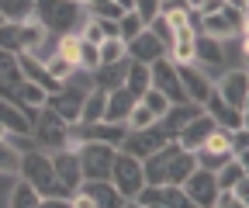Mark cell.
Listing matches in <instances>:
<instances>
[{"label":"cell","instance_id":"cell-30","mask_svg":"<svg viewBox=\"0 0 249 208\" xmlns=\"http://www.w3.org/2000/svg\"><path fill=\"white\" fill-rule=\"evenodd\" d=\"M97 52H101V63H114V59H124V56H128V45H124L121 35H107V38L97 45Z\"/></svg>","mask_w":249,"mask_h":208},{"label":"cell","instance_id":"cell-14","mask_svg":"<svg viewBox=\"0 0 249 208\" xmlns=\"http://www.w3.org/2000/svg\"><path fill=\"white\" fill-rule=\"evenodd\" d=\"M211 129H214V118H211V114H208V111L201 108V111H197V114L191 118V122H187V125H183V129L177 132V139H173V142H180L183 150H191V153H194L197 146H201V142H204V139L211 135Z\"/></svg>","mask_w":249,"mask_h":208},{"label":"cell","instance_id":"cell-45","mask_svg":"<svg viewBox=\"0 0 249 208\" xmlns=\"http://www.w3.org/2000/svg\"><path fill=\"white\" fill-rule=\"evenodd\" d=\"M0 139H4V129H0Z\"/></svg>","mask_w":249,"mask_h":208},{"label":"cell","instance_id":"cell-44","mask_svg":"<svg viewBox=\"0 0 249 208\" xmlns=\"http://www.w3.org/2000/svg\"><path fill=\"white\" fill-rule=\"evenodd\" d=\"M191 4H194V7H197V4H201V0H191Z\"/></svg>","mask_w":249,"mask_h":208},{"label":"cell","instance_id":"cell-18","mask_svg":"<svg viewBox=\"0 0 249 208\" xmlns=\"http://www.w3.org/2000/svg\"><path fill=\"white\" fill-rule=\"evenodd\" d=\"M124 73H128V56H124V59H114V63H97V66L90 70L93 87H97V91H114V87H124Z\"/></svg>","mask_w":249,"mask_h":208},{"label":"cell","instance_id":"cell-4","mask_svg":"<svg viewBox=\"0 0 249 208\" xmlns=\"http://www.w3.org/2000/svg\"><path fill=\"white\" fill-rule=\"evenodd\" d=\"M31 139H35L38 150L55 153L62 146H70V122H62L52 108L42 104L35 114H31Z\"/></svg>","mask_w":249,"mask_h":208},{"label":"cell","instance_id":"cell-19","mask_svg":"<svg viewBox=\"0 0 249 208\" xmlns=\"http://www.w3.org/2000/svg\"><path fill=\"white\" fill-rule=\"evenodd\" d=\"M31 114L35 111H28L7 97H0V129L4 132H21V135H31Z\"/></svg>","mask_w":249,"mask_h":208},{"label":"cell","instance_id":"cell-3","mask_svg":"<svg viewBox=\"0 0 249 208\" xmlns=\"http://www.w3.org/2000/svg\"><path fill=\"white\" fill-rule=\"evenodd\" d=\"M42 42H45V28L28 18V21H0V52H11V56H21V52H42Z\"/></svg>","mask_w":249,"mask_h":208},{"label":"cell","instance_id":"cell-16","mask_svg":"<svg viewBox=\"0 0 249 208\" xmlns=\"http://www.w3.org/2000/svg\"><path fill=\"white\" fill-rule=\"evenodd\" d=\"M52 156V167H55V177L62 184H66L70 191H76L80 188V181H83V173H80V160H76V150L73 146H62V150H55V153H49Z\"/></svg>","mask_w":249,"mask_h":208},{"label":"cell","instance_id":"cell-13","mask_svg":"<svg viewBox=\"0 0 249 208\" xmlns=\"http://www.w3.org/2000/svg\"><path fill=\"white\" fill-rule=\"evenodd\" d=\"M80 191L93 201V208H124V205H132L128 198H121V191L111 184V177H97V181H80Z\"/></svg>","mask_w":249,"mask_h":208},{"label":"cell","instance_id":"cell-7","mask_svg":"<svg viewBox=\"0 0 249 208\" xmlns=\"http://www.w3.org/2000/svg\"><path fill=\"white\" fill-rule=\"evenodd\" d=\"M166 142H173V139L166 135V129L160 125V118H156V122L145 125V129H128L118 150H124V153H132V156L145 160L149 153H156V150H160V146H166Z\"/></svg>","mask_w":249,"mask_h":208},{"label":"cell","instance_id":"cell-26","mask_svg":"<svg viewBox=\"0 0 249 208\" xmlns=\"http://www.w3.org/2000/svg\"><path fill=\"white\" fill-rule=\"evenodd\" d=\"M104 104H107V91H93L83 97V108H80V122L76 125H87V122H101L104 118Z\"/></svg>","mask_w":249,"mask_h":208},{"label":"cell","instance_id":"cell-34","mask_svg":"<svg viewBox=\"0 0 249 208\" xmlns=\"http://www.w3.org/2000/svg\"><path fill=\"white\" fill-rule=\"evenodd\" d=\"M152 122H156V114H152L142 101H135L132 111H128V118H124V125H128V129H145V125H152Z\"/></svg>","mask_w":249,"mask_h":208},{"label":"cell","instance_id":"cell-21","mask_svg":"<svg viewBox=\"0 0 249 208\" xmlns=\"http://www.w3.org/2000/svg\"><path fill=\"white\" fill-rule=\"evenodd\" d=\"M194 63L197 66H222L225 63V52H222V38H211L204 32L194 35Z\"/></svg>","mask_w":249,"mask_h":208},{"label":"cell","instance_id":"cell-32","mask_svg":"<svg viewBox=\"0 0 249 208\" xmlns=\"http://www.w3.org/2000/svg\"><path fill=\"white\" fill-rule=\"evenodd\" d=\"M83 7H87V14H93V18H107V21H118L124 11L114 4V0H83Z\"/></svg>","mask_w":249,"mask_h":208},{"label":"cell","instance_id":"cell-15","mask_svg":"<svg viewBox=\"0 0 249 208\" xmlns=\"http://www.w3.org/2000/svg\"><path fill=\"white\" fill-rule=\"evenodd\" d=\"M211 118H214V125L218 129H229V132H235V129H246V111H239V108H232V104H225L222 97H218L214 91H211V97L201 104Z\"/></svg>","mask_w":249,"mask_h":208},{"label":"cell","instance_id":"cell-8","mask_svg":"<svg viewBox=\"0 0 249 208\" xmlns=\"http://www.w3.org/2000/svg\"><path fill=\"white\" fill-rule=\"evenodd\" d=\"M149 80H152V87H156L160 94H166L170 104H183V101H187L183 83H180V76H177V63H173L170 56H160V59H152V63H149Z\"/></svg>","mask_w":249,"mask_h":208},{"label":"cell","instance_id":"cell-2","mask_svg":"<svg viewBox=\"0 0 249 208\" xmlns=\"http://www.w3.org/2000/svg\"><path fill=\"white\" fill-rule=\"evenodd\" d=\"M49 35H70V32H80V24L87 18V7L80 0H35V11H31Z\"/></svg>","mask_w":249,"mask_h":208},{"label":"cell","instance_id":"cell-37","mask_svg":"<svg viewBox=\"0 0 249 208\" xmlns=\"http://www.w3.org/2000/svg\"><path fill=\"white\" fill-rule=\"evenodd\" d=\"M232 156H235L239 163L249 160V132H246V129H235V132H232Z\"/></svg>","mask_w":249,"mask_h":208},{"label":"cell","instance_id":"cell-35","mask_svg":"<svg viewBox=\"0 0 249 208\" xmlns=\"http://www.w3.org/2000/svg\"><path fill=\"white\" fill-rule=\"evenodd\" d=\"M80 35L76 32H70V35H59V45H55V52L62 56V59H70V63H76L80 59Z\"/></svg>","mask_w":249,"mask_h":208},{"label":"cell","instance_id":"cell-23","mask_svg":"<svg viewBox=\"0 0 249 208\" xmlns=\"http://www.w3.org/2000/svg\"><path fill=\"white\" fill-rule=\"evenodd\" d=\"M76 35H80L83 42H93V45H101L107 35H118V24H114V21H107V18H93V14H87Z\"/></svg>","mask_w":249,"mask_h":208},{"label":"cell","instance_id":"cell-28","mask_svg":"<svg viewBox=\"0 0 249 208\" xmlns=\"http://www.w3.org/2000/svg\"><path fill=\"white\" fill-rule=\"evenodd\" d=\"M21 173V150L0 139V177H18Z\"/></svg>","mask_w":249,"mask_h":208},{"label":"cell","instance_id":"cell-12","mask_svg":"<svg viewBox=\"0 0 249 208\" xmlns=\"http://www.w3.org/2000/svg\"><path fill=\"white\" fill-rule=\"evenodd\" d=\"M214 94L222 97L225 104H232V108L246 111V101H249V76H246V66L222 73V80L214 83Z\"/></svg>","mask_w":249,"mask_h":208},{"label":"cell","instance_id":"cell-40","mask_svg":"<svg viewBox=\"0 0 249 208\" xmlns=\"http://www.w3.org/2000/svg\"><path fill=\"white\" fill-rule=\"evenodd\" d=\"M229 191H232V194H235V201L246 208V205H249V173H242V177H239V181H235Z\"/></svg>","mask_w":249,"mask_h":208},{"label":"cell","instance_id":"cell-5","mask_svg":"<svg viewBox=\"0 0 249 208\" xmlns=\"http://www.w3.org/2000/svg\"><path fill=\"white\" fill-rule=\"evenodd\" d=\"M76 150V160H80V173L83 181H97V177H111V163H114V146L107 142H93V139H80V142H70Z\"/></svg>","mask_w":249,"mask_h":208},{"label":"cell","instance_id":"cell-33","mask_svg":"<svg viewBox=\"0 0 249 208\" xmlns=\"http://www.w3.org/2000/svg\"><path fill=\"white\" fill-rule=\"evenodd\" d=\"M114 24H118V35H121L124 42H128V38H135V35L142 32V28H145V21H142L135 11H124V14H121Z\"/></svg>","mask_w":249,"mask_h":208},{"label":"cell","instance_id":"cell-22","mask_svg":"<svg viewBox=\"0 0 249 208\" xmlns=\"http://www.w3.org/2000/svg\"><path fill=\"white\" fill-rule=\"evenodd\" d=\"M139 97H132L124 87H114V91H107V104H104V122H124L132 111Z\"/></svg>","mask_w":249,"mask_h":208},{"label":"cell","instance_id":"cell-38","mask_svg":"<svg viewBox=\"0 0 249 208\" xmlns=\"http://www.w3.org/2000/svg\"><path fill=\"white\" fill-rule=\"evenodd\" d=\"M97 63H101V52H97V45H93V42H80V59H76V66L93 70Z\"/></svg>","mask_w":249,"mask_h":208},{"label":"cell","instance_id":"cell-9","mask_svg":"<svg viewBox=\"0 0 249 208\" xmlns=\"http://www.w3.org/2000/svg\"><path fill=\"white\" fill-rule=\"evenodd\" d=\"M183 194L191 201V208H214V198H218V184H214V170H204V167H194L191 173L183 177Z\"/></svg>","mask_w":249,"mask_h":208},{"label":"cell","instance_id":"cell-11","mask_svg":"<svg viewBox=\"0 0 249 208\" xmlns=\"http://www.w3.org/2000/svg\"><path fill=\"white\" fill-rule=\"evenodd\" d=\"M177 76H180V83H183L187 101H194V104H204V101L211 97V91H214L208 70L197 66V63H177Z\"/></svg>","mask_w":249,"mask_h":208},{"label":"cell","instance_id":"cell-24","mask_svg":"<svg viewBox=\"0 0 249 208\" xmlns=\"http://www.w3.org/2000/svg\"><path fill=\"white\" fill-rule=\"evenodd\" d=\"M45 97H49V91H45V87L42 83H35V80H21L18 83V91H14V104H21V108H28V111H38L42 104H45Z\"/></svg>","mask_w":249,"mask_h":208},{"label":"cell","instance_id":"cell-29","mask_svg":"<svg viewBox=\"0 0 249 208\" xmlns=\"http://www.w3.org/2000/svg\"><path fill=\"white\" fill-rule=\"evenodd\" d=\"M31 11H35V0H0L4 21H28Z\"/></svg>","mask_w":249,"mask_h":208},{"label":"cell","instance_id":"cell-41","mask_svg":"<svg viewBox=\"0 0 249 208\" xmlns=\"http://www.w3.org/2000/svg\"><path fill=\"white\" fill-rule=\"evenodd\" d=\"M239 201H235V194L232 191H218V198H214V208H235ZM242 208V205H239Z\"/></svg>","mask_w":249,"mask_h":208},{"label":"cell","instance_id":"cell-1","mask_svg":"<svg viewBox=\"0 0 249 208\" xmlns=\"http://www.w3.org/2000/svg\"><path fill=\"white\" fill-rule=\"evenodd\" d=\"M194 167H197L194 153L183 150L180 142H166V146H160L156 153H149L142 160L145 184H183V177Z\"/></svg>","mask_w":249,"mask_h":208},{"label":"cell","instance_id":"cell-25","mask_svg":"<svg viewBox=\"0 0 249 208\" xmlns=\"http://www.w3.org/2000/svg\"><path fill=\"white\" fill-rule=\"evenodd\" d=\"M149 87H152V80H149V63L128 59V73H124V91H128L132 97H142Z\"/></svg>","mask_w":249,"mask_h":208},{"label":"cell","instance_id":"cell-20","mask_svg":"<svg viewBox=\"0 0 249 208\" xmlns=\"http://www.w3.org/2000/svg\"><path fill=\"white\" fill-rule=\"evenodd\" d=\"M194 35H197V28L191 21L173 28V38L166 45V56L173 59V63H194Z\"/></svg>","mask_w":249,"mask_h":208},{"label":"cell","instance_id":"cell-6","mask_svg":"<svg viewBox=\"0 0 249 208\" xmlns=\"http://www.w3.org/2000/svg\"><path fill=\"white\" fill-rule=\"evenodd\" d=\"M111 184L121 191V198L132 201V198L139 194V188L145 184L142 160L132 156V153H124V150H118V153H114V163H111Z\"/></svg>","mask_w":249,"mask_h":208},{"label":"cell","instance_id":"cell-39","mask_svg":"<svg viewBox=\"0 0 249 208\" xmlns=\"http://www.w3.org/2000/svg\"><path fill=\"white\" fill-rule=\"evenodd\" d=\"M160 4H163V0H132V11H135V14L149 24L156 14H160Z\"/></svg>","mask_w":249,"mask_h":208},{"label":"cell","instance_id":"cell-27","mask_svg":"<svg viewBox=\"0 0 249 208\" xmlns=\"http://www.w3.org/2000/svg\"><path fill=\"white\" fill-rule=\"evenodd\" d=\"M38 201H42L38 188L31 184V181H24V177L11 188V198H7V205H11V208H38Z\"/></svg>","mask_w":249,"mask_h":208},{"label":"cell","instance_id":"cell-17","mask_svg":"<svg viewBox=\"0 0 249 208\" xmlns=\"http://www.w3.org/2000/svg\"><path fill=\"white\" fill-rule=\"evenodd\" d=\"M124 45H128V59H139V63H152V59L166 56V45L152 35V28H149V24L142 28V32H139L135 38H128Z\"/></svg>","mask_w":249,"mask_h":208},{"label":"cell","instance_id":"cell-10","mask_svg":"<svg viewBox=\"0 0 249 208\" xmlns=\"http://www.w3.org/2000/svg\"><path fill=\"white\" fill-rule=\"evenodd\" d=\"M90 91H83V87H76V83H62L59 91H52L49 97H45V108H52L62 122H70V125H76L80 122V108H83V97H87Z\"/></svg>","mask_w":249,"mask_h":208},{"label":"cell","instance_id":"cell-42","mask_svg":"<svg viewBox=\"0 0 249 208\" xmlns=\"http://www.w3.org/2000/svg\"><path fill=\"white\" fill-rule=\"evenodd\" d=\"M114 4H118L121 11H132V0H114Z\"/></svg>","mask_w":249,"mask_h":208},{"label":"cell","instance_id":"cell-47","mask_svg":"<svg viewBox=\"0 0 249 208\" xmlns=\"http://www.w3.org/2000/svg\"><path fill=\"white\" fill-rule=\"evenodd\" d=\"M80 4H83V0H80Z\"/></svg>","mask_w":249,"mask_h":208},{"label":"cell","instance_id":"cell-36","mask_svg":"<svg viewBox=\"0 0 249 208\" xmlns=\"http://www.w3.org/2000/svg\"><path fill=\"white\" fill-rule=\"evenodd\" d=\"M139 101H142V104H145V108H149V111H152L156 118H163V114H166V108H170L166 94H160V91H156V87H149V91H145V94H142Z\"/></svg>","mask_w":249,"mask_h":208},{"label":"cell","instance_id":"cell-31","mask_svg":"<svg viewBox=\"0 0 249 208\" xmlns=\"http://www.w3.org/2000/svg\"><path fill=\"white\" fill-rule=\"evenodd\" d=\"M42 66H45V73H49V76H52L55 83H62V80H70V73L76 70V63H70V59H62L59 52H52V56L45 59Z\"/></svg>","mask_w":249,"mask_h":208},{"label":"cell","instance_id":"cell-43","mask_svg":"<svg viewBox=\"0 0 249 208\" xmlns=\"http://www.w3.org/2000/svg\"><path fill=\"white\" fill-rule=\"evenodd\" d=\"M225 4H232V7H242V11H246V4H249V0H225Z\"/></svg>","mask_w":249,"mask_h":208},{"label":"cell","instance_id":"cell-46","mask_svg":"<svg viewBox=\"0 0 249 208\" xmlns=\"http://www.w3.org/2000/svg\"><path fill=\"white\" fill-rule=\"evenodd\" d=\"M0 21H4V14H0Z\"/></svg>","mask_w":249,"mask_h":208}]
</instances>
